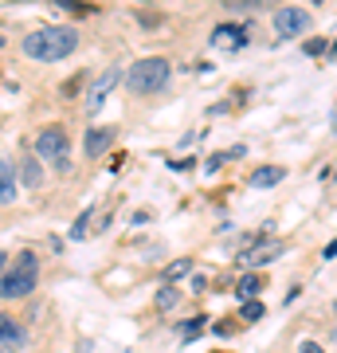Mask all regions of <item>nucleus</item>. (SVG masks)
<instances>
[{
	"instance_id": "f257e3e1",
	"label": "nucleus",
	"mask_w": 337,
	"mask_h": 353,
	"mask_svg": "<svg viewBox=\"0 0 337 353\" xmlns=\"http://www.w3.org/2000/svg\"><path fill=\"white\" fill-rule=\"evenodd\" d=\"M79 43L75 28H36L24 36V55L36 59V63H55V59H67Z\"/></svg>"
},
{
	"instance_id": "f03ea898",
	"label": "nucleus",
	"mask_w": 337,
	"mask_h": 353,
	"mask_svg": "<svg viewBox=\"0 0 337 353\" xmlns=\"http://www.w3.org/2000/svg\"><path fill=\"white\" fill-rule=\"evenodd\" d=\"M39 283V259L36 252H20L16 255L12 271H4L0 275V299H24V294H32Z\"/></svg>"
},
{
	"instance_id": "7ed1b4c3",
	"label": "nucleus",
	"mask_w": 337,
	"mask_h": 353,
	"mask_svg": "<svg viewBox=\"0 0 337 353\" xmlns=\"http://www.w3.org/2000/svg\"><path fill=\"white\" fill-rule=\"evenodd\" d=\"M169 79H173V67H169V59H161V55H150V59H138V63L130 67L125 83H130V90H134V94H157V90L169 87Z\"/></svg>"
},
{
	"instance_id": "20e7f679",
	"label": "nucleus",
	"mask_w": 337,
	"mask_h": 353,
	"mask_svg": "<svg viewBox=\"0 0 337 353\" xmlns=\"http://www.w3.org/2000/svg\"><path fill=\"white\" fill-rule=\"evenodd\" d=\"M36 153L43 157V161H51L55 169H67V153H71V145H67V134H63L59 126L39 130V138H36Z\"/></svg>"
},
{
	"instance_id": "39448f33",
	"label": "nucleus",
	"mask_w": 337,
	"mask_h": 353,
	"mask_svg": "<svg viewBox=\"0 0 337 353\" xmlns=\"http://www.w3.org/2000/svg\"><path fill=\"white\" fill-rule=\"evenodd\" d=\"M306 28H310V12H306V8H278V12H275V32L283 39L302 36Z\"/></svg>"
},
{
	"instance_id": "423d86ee",
	"label": "nucleus",
	"mask_w": 337,
	"mask_h": 353,
	"mask_svg": "<svg viewBox=\"0 0 337 353\" xmlns=\"http://www.w3.org/2000/svg\"><path fill=\"white\" fill-rule=\"evenodd\" d=\"M243 39H247V32L239 24H220L212 32V48H220V51H236V48H243Z\"/></svg>"
},
{
	"instance_id": "0eeeda50",
	"label": "nucleus",
	"mask_w": 337,
	"mask_h": 353,
	"mask_svg": "<svg viewBox=\"0 0 337 353\" xmlns=\"http://www.w3.org/2000/svg\"><path fill=\"white\" fill-rule=\"evenodd\" d=\"M118 79H122V75H118V67H110V71H106V75H102L99 83H94V90H90V99H87V110H90V114L99 110L102 102H106V94H110V90L118 87Z\"/></svg>"
},
{
	"instance_id": "6e6552de",
	"label": "nucleus",
	"mask_w": 337,
	"mask_h": 353,
	"mask_svg": "<svg viewBox=\"0 0 337 353\" xmlns=\"http://www.w3.org/2000/svg\"><path fill=\"white\" fill-rule=\"evenodd\" d=\"M283 255V243H259V248H251V252H239V263L243 267H255V263H271V259H278Z\"/></svg>"
},
{
	"instance_id": "1a4fd4ad",
	"label": "nucleus",
	"mask_w": 337,
	"mask_h": 353,
	"mask_svg": "<svg viewBox=\"0 0 337 353\" xmlns=\"http://www.w3.org/2000/svg\"><path fill=\"white\" fill-rule=\"evenodd\" d=\"M0 345H4V350H20V345H24V326L8 314H0Z\"/></svg>"
},
{
	"instance_id": "9d476101",
	"label": "nucleus",
	"mask_w": 337,
	"mask_h": 353,
	"mask_svg": "<svg viewBox=\"0 0 337 353\" xmlns=\"http://www.w3.org/2000/svg\"><path fill=\"white\" fill-rule=\"evenodd\" d=\"M16 201V173H12V161L0 157V204H12Z\"/></svg>"
},
{
	"instance_id": "9b49d317",
	"label": "nucleus",
	"mask_w": 337,
	"mask_h": 353,
	"mask_svg": "<svg viewBox=\"0 0 337 353\" xmlns=\"http://www.w3.org/2000/svg\"><path fill=\"white\" fill-rule=\"evenodd\" d=\"M283 176H287V169H278V165H263V169H255L251 185H255V189H275Z\"/></svg>"
},
{
	"instance_id": "f8f14e48",
	"label": "nucleus",
	"mask_w": 337,
	"mask_h": 353,
	"mask_svg": "<svg viewBox=\"0 0 337 353\" xmlns=\"http://www.w3.org/2000/svg\"><path fill=\"white\" fill-rule=\"evenodd\" d=\"M110 141H114L110 130H90L87 134V157H102V153L110 150Z\"/></svg>"
},
{
	"instance_id": "ddd939ff",
	"label": "nucleus",
	"mask_w": 337,
	"mask_h": 353,
	"mask_svg": "<svg viewBox=\"0 0 337 353\" xmlns=\"http://www.w3.org/2000/svg\"><path fill=\"white\" fill-rule=\"evenodd\" d=\"M20 181H24L28 189H39V185H43V173H39L36 157H24V161H20Z\"/></svg>"
},
{
	"instance_id": "4468645a",
	"label": "nucleus",
	"mask_w": 337,
	"mask_h": 353,
	"mask_svg": "<svg viewBox=\"0 0 337 353\" xmlns=\"http://www.w3.org/2000/svg\"><path fill=\"white\" fill-rule=\"evenodd\" d=\"M263 283H267L263 275H243V279L236 283V294L243 299V303H251V299H255V294L263 290Z\"/></svg>"
},
{
	"instance_id": "2eb2a0df",
	"label": "nucleus",
	"mask_w": 337,
	"mask_h": 353,
	"mask_svg": "<svg viewBox=\"0 0 337 353\" xmlns=\"http://www.w3.org/2000/svg\"><path fill=\"white\" fill-rule=\"evenodd\" d=\"M188 271H192V259H176V263H169V267H165V287H173V283H176V279H181V275H188Z\"/></svg>"
},
{
	"instance_id": "dca6fc26",
	"label": "nucleus",
	"mask_w": 337,
	"mask_h": 353,
	"mask_svg": "<svg viewBox=\"0 0 337 353\" xmlns=\"http://www.w3.org/2000/svg\"><path fill=\"white\" fill-rule=\"evenodd\" d=\"M176 334H181V338H196V334H204V318H188V322H181V326H176Z\"/></svg>"
},
{
	"instance_id": "f3484780",
	"label": "nucleus",
	"mask_w": 337,
	"mask_h": 353,
	"mask_svg": "<svg viewBox=\"0 0 337 353\" xmlns=\"http://www.w3.org/2000/svg\"><path fill=\"white\" fill-rule=\"evenodd\" d=\"M176 303H181V294H176L173 287H161V294H157V306H161V310H173Z\"/></svg>"
},
{
	"instance_id": "a211bd4d",
	"label": "nucleus",
	"mask_w": 337,
	"mask_h": 353,
	"mask_svg": "<svg viewBox=\"0 0 337 353\" xmlns=\"http://www.w3.org/2000/svg\"><path fill=\"white\" fill-rule=\"evenodd\" d=\"M239 314H243V322H259V318H263V303H259V299H251V303H243Z\"/></svg>"
},
{
	"instance_id": "6ab92c4d",
	"label": "nucleus",
	"mask_w": 337,
	"mask_h": 353,
	"mask_svg": "<svg viewBox=\"0 0 337 353\" xmlns=\"http://www.w3.org/2000/svg\"><path fill=\"white\" fill-rule=\"evenodd\" d=\"M306 55H325V39H306Z\"/></svg>"
},
{
	"instance_id": "aec40b11",
	"label": "nucleus",
	"mask_w": 337,
	"mask_h": 353,
	"mask_svg": "<svg viewBox=\"0 0 337 353\" xmlns=\"http://www.w3.org/2000/svg\"><path fill=\"white\" fill-rule=\"evenodd\" d=\"M302 353H325L322 345H314V341H302Z\"/></svg>"
},
{
	"instance_id": "412c9836",
	"label": "nucleus",
	"mask_w": 337,
	"mask_h": 353,
	"mask_svg": "<svg viewBox=\"0 0 337 353\" xmlns=\"http://www.w3.org/2000/svg\"><path fill=\"white\" fill-rule=\"evenodd\" d=\"M334 255H337V240L329 243V248H322V259H334Z\"/></svg>"
},
{
	"instance_id": "4be33fe9",
	"label": "nucleus",
	"mask_w": 337,
	"mask_h": 353,
	"mask_svg": "<svg viewBox=\"0 0 337 353\" xmlns=\"http://www.w3.org/2000/svg\"><path fill=\"white\" fill-rule=\"evenodd\" d=\"M329 353H337V330L329 334Z\"/></svg>"
},
{
	"instance_id": "5701e85b",
	"label": "nucleus",
	"mask_w": 337,
	"mask_h": 353,
	"mask_svg": "<svg viewBox=\"0 0 337 353\" xmlns=\"http://www.w3.org/2000/svg\"><path fill=\"white\" fill-rule=\"evenodd\" d=\"M0 271H4V252H0Z\"/></svg>"
},
{
	"instance_id": "b1692460",
	"label": "nucleus",
	"mask_w": 337,
	"mask_h": 353,
	"mask_svg": "<svg viewBox=\"0 0 337 353\" xmlns=\"http://www.w3.org/2000/svg\"><path fill=\"white\" fill-rule=\"evenodd\" d=\"M0 353H12V350H4V345H0Z\"/></svg>"
}]
</instances>
